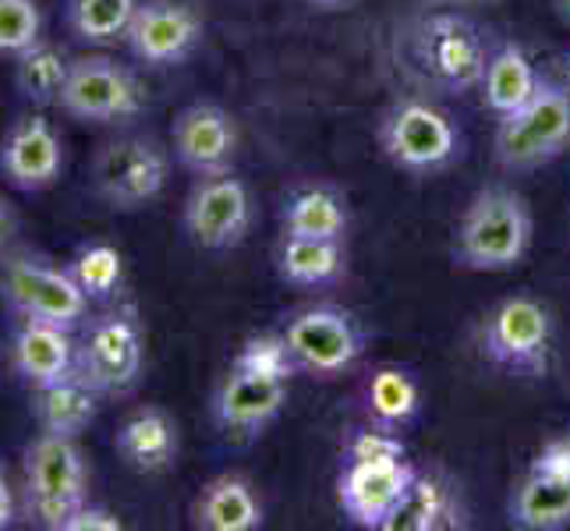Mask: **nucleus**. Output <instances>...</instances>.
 Here are the masks:
<instances>
[{
    "mask_svg": "<svg viewBox=\"0 0 570 531\" xmlns=\"http://www.w3.org/2000/svg\"><path fill=\"white\" fill-rule=\"evenodd\" d=\"M535 238V216L521 191L489 185L475 191L450 242V263L464 273H507L524 263Z\"/></svg>",
    "mask_w": 570,
    "mask_h": 531,
    "instance_id": "obj_1",
    "label": "nucleus"
},
{
    "mask_svg": "<svg viewBox=\"0 0 570 531\" xmlns=\"http://www.w3.org/2000/svg\"><path fill=\"white\" fill-rule=\"evenodd\" d=\"M376 142L386 160L411 177L443 174L464 156L454 117L422 96H401L383 110Z\"/></svg>",
    "mask_w": 570,
    "mask_h": 531,
    "instance_id": "obj_2",
    "label": "nucleus"
},
{
    "mask_svg": "<svg viewBox=\"0 0 570 531\" xmlns=\"http://www.w3.org/2000/svg\"><path fill=\"white\" fill-rule=\"evenodd\" d=\"M489 43L482 29L461 11L425 14L411 29V61L432 89L464 96L482 86L489 65Z\"/></svg>",
    "mask_w": 570,
    "mask_h": 531,
    "instance_id": "obj_3",
    "label": "nucleus"
},
{
    "mask_svg": "<svg viewBox=\"0 0 570 531\" xmlns=\"http://www.w3.org/2000/svg\"><path fill=\"white\" fill-rule=\"evenodd\" d=\"M570 149V89L542 78L524 107L500 117L493 153L503 170H539Z\"/></svg>",
    "mask_w": 570,
    "mask_h": 531,
    "instance_id": "obj_4",
    "label": "nucleus"
},
{
    "mask_svg": "<svg viewBox=\"0 0 570 531\" xmlns=\"http://www.w3.org/2000/svg\"><path fill=\"white\" fill-rule=\"evenodd\" d=\"M26 510L39 528L61 531L78 507L89 503V475L75 440L39 432L26 450Z\"/></svg>",
    "mask_w": 570,
    "mask_h": 531,
    "instance_id": "obj_5",
    "label": "nucleus"
},
{
    "mask_svg": "<svg viewBox=\"0 0 570 531\" xmlns=\"http://www.w3.org/2000/svg\"><path fill=\"white\" fill-rule=\"evenodd\" d=\"M482 354L514 380H542L553 358V316L539 298H503L482 323Z\"/></svg>",
    "mask_w": 570,
    "mask_h": 531,
    "instance_id": "obj_6",
    "label": "nucleus"
},
{
    "mask_svg": "<svg viewBox=\"0 0 570 531\" xmlns=\"http://www.w3.org/2000/svg\"><path fill=\"white\" fill-rule=\"evenodd\" d=\"M284 337L298 372H308L316 380L344 376L365 354V330L355 312L341 305H312L294 312Z\"/></svg>",
    "mask_w": 570,
    "mask_h": 531,
    "instance_id": "obj_7",
    "label": "nucleus"
},
{
    "mask_svg": "<svg viewBox=\"0 0 570 531\" xmlns=\"http://www.w3.org/2000/svg\"><path fill=\"white\" fill-rule=\"evenodd\" d=\"M146 344L131 312H107L96 319L75 351V376L100 397H121L142 376Z\"/></svg>",
    "mask_w": 570,
    "mask_h": 531,
    "instance_id": "obj_8",
    "label": "nucleus"
},
{
    "mask_svg": "<svg viewBox=\"0 0 570 531\" xmlns=\"http://www.w3.org/2000/svg\"><path fill=\"white\" fill-rule=\"evenodd\" d=\"M170 181V153L142 139V135H125L100 149L92 164V188L110 209H142L146 203L160 199Z\"/></svg>",
    "mask_w": 570,
    "mask_h": 531,
    "instance_id": "obj_9",
    "label": "nucleus"
},
{
    "mask_svg": "<svg viewBox=\"0 0 570 531\" xmlns=\"http://www.w3.org/2000/svg\"><path fill=\"white\" fill-rule=\"evenodd\" d=\"M0 298L18 319H39L65 330H75L89 312L86 291L75 284L71 273L39 259H11L0 277Z\"/></svg>",
    "mask_w": 570,
    "mask_h": 531,
    "instance_id": "obj_10",
    "label": "nucleus"
},
{
    "mask_svg": "<svg viewBox=\"0 0 570 531\" xmlns=\"http://www.w3.org/2000/svg\"><path fill=\"white\" fill-rule=\"evenodd\" d=\"M185 234L206 252L238 248L252 230V195L234 170L199 177L185 199Z\"/></svg>",
    "mask_w": 570,
    "mask_h": 531,
    "instance_id": "obj_11",
    "label": "nucleus"
},
{
    "mask_svg": "<svg viewBox=\"0 0 570 531\" xmlns=\"http://www.w3.org/2000/svg\"><path fill=\"white\" fill-rule=\"evenodd\" d=\"M57 107L78 117V121L114 125L142 110V89L135 82V75L110 57H78V61H71Z\"/></svg>",
    "mask_w": 570,
    "mask_h": 531,
    "instance_id": "obj_12",
    "label": "nucleus"
},
{
    "mask_svg": "<svg viewBox=\"0 0 570 531\" xmlns=\"http://www.w3.org/2000/svg\"><path fill=\"white\" fill-rule=\"evenodd\" d=\"M128 47L149 68H174L203 39V18L181 0H146L128 26Z\"/></svg>",
    "mask_w": 570,
    "mask_h": 531,
    "instance_id": "obj_13",
    "label": "nucleus"
},
{
    "mask_svg": "<svg viewBox=\"0 0 570 531\" xmlns=\"http://www.w3.org/2000/svg\"><path fill=\"white\" fill-rule=\"evenodd\" d=\"M415 464L404 461H365V464H344L337 479V503L344 518L358 528L383 531L390 510L397 507L404 489L415 479Z\"/></svg>",
    "mask_w": 570,
    "mask_h": 531,
    "instance_id": "obj_14",
    "label": "nucleus"
},
{
    "mask_svg": "<svg viewBox=\"0 0 570 531\" xmlns=\"http://www.w3.org/2000/svg\"><path fill=\"white\" fill-rule=\"evenodd\" d=\"M65 167V146L43 114H26L0 139V174L18 191H47Z\"/></svg>",
    "mask_w": 570,
    "mask_h": 531,
    "instance_id": "obj_15",
    "label": "nucleus"
},
{
    "mask_svg": "<svg viewBox=\"0 0 570 531\" xmlns=\"http://www.w3.org/2000/svg\"><path fill=\"white\" fill-rule=\"evenodd\" d=\"M174 156L195 177L224 174L238 156V125L216 104H188L174 117Z\"/></svg>",
    "mask_w": 570,
    "mask_h": 531,
    "instance_id": "obj_16",
    "label": "nucleus"
},
{
    "mask_svg": "<svg viewBox=\"0 0 570 531\" xmlns=\"http://www.w3.org/2000/svg\"><path fill=\"white\" fill-rule=\"evenodd\" d=\"M287 404V380L252 376L230 368L213 393V419L227 436H259L281 419Z\"/></svg>",
    "mask_w": 570,
    "mask_h": 531,
    "instance_id": "obj_17",
    "label": "nucleus"
},
{
    "mask_svg": "<svg viewBox=\"0 0 570 531\" xmlns=\"http://www.w3.org/2000/svg\"><path fill=\"white\" fill-rule=\"evenodd\" d=\"M75 351L78 344L71 341V330L39 319H22L11 337V365L22 376V383H29L32 390H43L50 383L75 376Z\"/></svg>",
    "mask_w": 570,
    "mask_h": 531,
    "instance_id": "obj_18",
    "label": "nucleus"
},
{
    "mask_svg": "<svg viewBox=\"0 0 570 531\" xmlns=\"http://www.w3.org/2000/svg\"><path fill=\"white\" fill-rule=\"evenodd\" d=\"M464 524L468 510L461 503L458 485L436 475V471H415L404 496L390 510L383 531H450Z\"/></svg>",
    "mask_w": 570,
    "mask_h": 531,
    "instance_id": "obj_19",
    "label": "nucleus"
},
{
    "mask_svg": "<svg viewBox=\"0 0 570 531\" xmlns=\"http://www.w3.org/2000/svg\"><path fill=\"white\" fill-rule=\"evenodd\" d=\"M178 422L164 407H139L121 422L114 436V450L131 471H164L178 458Z\"/></svg>",
    "mask_w": 570,
    "mask_h": 531,
    "instance_id": "obj_20",
    "label": "nucleus"
},
{
    "mask_svg": "<svg viewBox=\"0 0 570 531\" xmlns=\"http://www.w3.org/2000/svg\"><path fill=\"white\" fill-rule=\"evenodd\" d=\"M351 227V209L344 191L333 185L294 188L281 206V230L294 238H333L344 242Z\"/></svg>",
    "mask_w": 570,
    "mask_h": 531,
    "instance_id": "obj_21",
    "label": "nucleus"
},
{
    "mask_svg": "<svg viewBox=\"0 0 570 531\" xmlns=\"http://www.w3.org/2000/svg\"><path fill=\"white\" fill-rule=\"evenodd\" d=\"M195 528L203 531H255L263 528V503L242 475H216L203 485L191 507Z\"/></svg>",
    "mask_w": 570,
    "mask_h": 531,
    "instance_id": "obj_22",
    "label": "nucleus"
},
{
    "mask_svg": "<svg viewBox=\"0 0 570 531\" xmlns=\"http://www.w3.org/2000/svg\"><path fill=\"white\" fill-rule=\"evenodd\" d=\"M507 518L524 531H563L570 528V479L542 475L528 468L507 503Z\"/></svg>",
    "mask_w": 570,
    "mask_h": 531,
    "instance_id": "obj_23",
    "label": "nucleus"
},
{
    "mask_svg": "<svg viewBox=\"0 0 570 531\" xmlns=\"http://www.w3.org/2000/svg\"><path fill=\"white\" fill-rule=\"evenodd\" d=\"M347 273L344 242L333 238H294L284 234L277 248V277L291 287H330Z\"/></svg>",
    "mask_w": 570,
    "mask_h": 531,
    "instance_id": "obj_24",
    "label": "nucleus"
},
{
    "mask_svg": "<svg viewBox=\"0 0 570 531\" xmlns=\"http://www.w3.org/2000/svg\"><path fill=\"white\" fill-rule=\"evenodd\" d=\"M32 393V415L39 422V432H53V436L78 440L96 422V411H100V393L78 376H68Z\"/></svg>",
    "mask_w": 570,
    "mask_h": 531,
    "instance_id": "obj_25",
    "label": "nucleus"
},
{
    "mask_svg": "<svg viewBox=\"0 0 570 531\" xmlns=\"http://www.w3.org/2000/svg\"><path fill=\"white\" fill-rule=\"evenodd\" d=\"M542 86V75L535 71L532 57H528L518 43H503L489 53V65L482 75V100L497 117L524 107Z\"/></svg>",
    "mask_w": 570,
    "mask_h": 531,
    "instance_id": "obj_26",
    "label": "nucleus"
},
{
    "mask_svg": "<svg viewBox=\"0 0 570 531\" xmlns=\"http://www.w3.org/2000/svg\"><path fill=\"white\" fill-rule=\"evenodd\" d=\"M422 411V386L401 365H380L365 383V415L372 425L407 429Z\"/></svg>",
    "mask_w": 570,
    "mask_h": 531,
    "instance_id": "obj_27",
    "label": "nucleus"
},
{
    "mask_svg": "<svg viewBox=\"0 0 570 531\" xmlns=\"http://www.w3.org/2000/svg\"><path fill=\"white\" fill-rule=\"evenodd\" d=\"M71 61L68 57L39 39L22 57H14V86L32 107H50L61 100L65 82H68Z\"/></svg>",
    "mask_w": 570,
    "mask_h": 531,
    "instance_id": "obj_28",
    "label": "nucleus"
},
{
    "mask_svg": "<svg viewBox=\"0 0 570 531\" xmlns=\"http://www.w3.org/2000/svg\"><path fill=\"white\" fill-rule=\"evenodd\" d=\"M139 0H68V29L89 47H110L128 36Z\"/></svg>",
    "mask_w": 570,
    "mask_h": 531,
    "instance_id": "obj_29",
    "label": "nucleus"
},
{
    "mask_svg": "<svg viewBox=\"0 0 570 531\" xmlns=\"http://www.w3.org/2000/svg\"><path fill=\"white\" fill-rule=\"evenodd\" d=\"M68 273L75 277V284L86 291L89 302H107L121 291L125 259L114 245L96 242V245H86L75 252V259L68 263Z\"/></svg>",
    "mask_w": 570,
    "mask_h": 531,
    "instance_id": "obj_30",
    "label": "nucleus"
},
{
    "mask_svg": "<svg viewBox=\"0 0 570 531\" xmlns=\"http://www.w3.org/2000/svg\"><path fill=\"white\" fill-rule=\"evenodd\" d=\"M230 368L252 372V376L287 380V383H291V376H298V365H294V354L287 347L284 333H255V337H248L238 347Z\"/></svg>",
    "mask_w": 570,
    "mask_h": 531,
    "instance_id": "obj_31",
    "label": "nucleus"
},
{
    "mask_svg": "<svg viewBox=\"0 0 570 531\" xmlns=\"http://www.w3.org/2000/svg\"><path fill=\"white\" fill-rule=\"evenodd\" d=\"M43 39V8L39 0H0V57H22Z\"/></svg>",
    "mask_w": 570,
    "mask_h": 531,
    "instance_id": "obj_32",
    "label": "nucleus"
},
{
    "mask_svg": "<svg viewBox=\"0 0 570 531\" xmlns=\"http://www.w3.org/2000/svg\"><path fill=\"white\" fill-rule=\"evenodd\" d=\"M407 446L401 440L397 429H383V425H362L344 440L341 461L344 464H365V461H404Z\"/></svg>",
    "mask_w": 570,
    "mask_h": 531,
    "instance_id": "obj_33",
    "label": "nucleus"
},
{
    "mask_svg": "<svg viewBox=\"0 0 570 531\" xmlns=\"http://www.w3.org/2000/svg\"><path fill=\"white\" fill-rule=\"evenodd\" d=\"M532 471H542V475H557V479H570V432L542 443V450L532 461Z\"/></svg>",
    "mask_w": 570,
    "mask_h": 531,
    "instance_id": "obj_34",
    "label": "nucleus"
},
{
    "mask_svg": "<svg viewBox=\"0 0 570 531\" xmlns=\"http://www.w3.org/2000/svg\"><path fill=\"white\" fill-rule=\"evenodd\" d=\"M121 528L125 524H121V518L114 514V510L86 503V507H78L75 514L65 521L61 531H121Z\"/></svg>",
    "mask_w": 570,
    "mask_h": 531,
    "instance_id": "obj_35",
    "label": "nucleus"
},
{
    "mask_svg": "<svg viewBox=\"0 0 570 531\" xmlns=\"http://www.w3.org/2000/svg\"><path fill=\"white\" fill-rule=\"evenodd\" d=\"M14 234H18V216H14L11 203L0 195V255H4V248L11 245Z\"/></svg>",
    "mask_w": 570,
    "mask_h": 531,
    "instance_id": "obj_36",
    "label": "nucleus"
},
{
    "mask_svg": "<svg viewBox=\"0 0 570 531\" xmlns=\"http://www.w3.org/2000/svg\"><path fill=\"white\" fill-rule=\"evenodd\" d=\"M11 521H14V493L4 479V471H0V531L11 528Z\"/></svg>",
    "mask_w": 570,
    "mask_h": 531,
    "instance_id": "obj_37",
    "label": "nucleus"
},
{
    "mask_svg": "<svg viewBox=\"0 0 570 531\" xmlns=\"http://www.w3.org/2000/svg\"><path fill=\"white\" fill-rule=\"evenodd\" d=\"M308 8H316V11H344V8H351L355 0H305Z\"/></svg>",
    "mask_w": 570,
    "mask_h": 531,
    "instance_id": "obj_38",
    "label": "nucleus"
},
{
    "mask_svg": "<svg viewBox=\"0 0 570 531\" xmlns=\"http://www.w3.org/2000/svg\"><path fill=\"white\" fill-rule=\"evenodd\" d=\"M557 82H563L570 89V50L557 57Z\"/></svg>",
    "mask_w": 570,
    "mask_h": 531,
    "instance_id": "obj_39",
    "label": "nucleus"
},
{
    "mask_svg": "<svg viewBox=\"0 0 570 531\" xmlns=\"http://www.w3.org/2000/svg\"><path fill=\"white\" fill-rule=\"evenodd\" d=\"M553 8H557V14H560V22L570 26V0H553Z\"/></svg>",
    "mask_w": 570,
    "mask_h": 531,
    "instance_id": "obj_40",
    "label": "nucleus"
},
{
    "mask_svg": "<svg viewBox=\"0 0 570 531\" xmlns=\"http://www.w3.org/2000/svg\"><path fill=\"white\" fill-rule=\"evenodd\" d=\"M450 4H493V0H450Z\"/></svg>",
    "mask_w": 570,
    "mask_h": 531,
    "instance_id": "obj_41",
    "label": "nucleus"
}]
</instances>
